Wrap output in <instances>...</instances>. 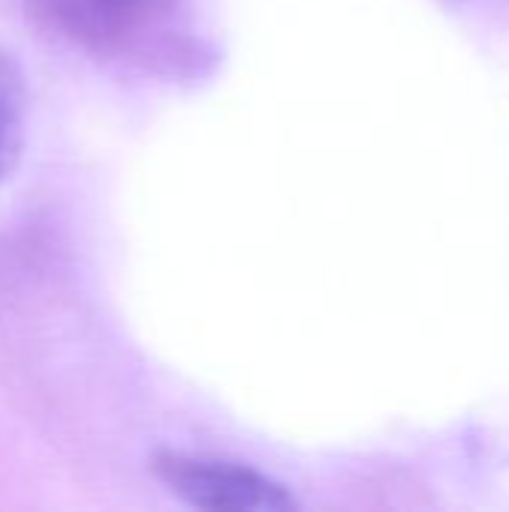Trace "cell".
Listing matches in <instances>:
<instances>
[{
	"mask_svg": "<svg viewBox=\"0 0 509 512\" xmlns=\"http://www.w3.org/2000/svg\"><path fill=\"white\" fill-rule=\"evenodd\" d=\"M156 480L195 510L213 512H288L297 510L288 486L273 477L210 456L162 453L153 459Z\"/></svg>",
	"mask_w": 509,
	"mask_h": 512,
	"instance_id": "6da1fadb",
	"label": "cell"
},
{
	"mask_svg": "<svg viewBox=\"0 0 509 512\" xmlns=\"http://www.w3.org/2000/svg\"><path fill=\"white\" fill-rule=\"evenodd\" d=\"M24 135H27V87L12 57L0 48V183L18 165Z\"/></svg>",
	"mask_w": 509,
	"mask_h": 512,
	"instance_id": "3957f363",
	"label": "cell"
},
{
	"mask_svg": "<svg viewBox=\"0 0 509 512\" xmlns=\"http://www.w3.org/2000/svg\"><path fill=\"white\" fill-rule=\"evenodd\" d=\"M174 0H27L30 15L51 33L90 48L120 51L162 24Z\"/></svg>",
	"mask_w": 509,
	"mask_h": 512,
	"instance_id": "7a4b0ae2",
	"label": "cell"
}]
</instances>
